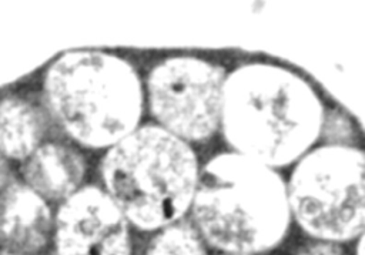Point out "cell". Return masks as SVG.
I'll return each mask as SVG.
<instances>
[{"label":"cell","mask_w":365,"mask_h":255,"mask_svg":"<svg viewBox=\"0 0 365 255\" xmlns=\"http://www.w3.org/2000/svg\"><path fill=\"white\" fill-rule=\"evenodd\" d=\"M324 114L321 97L304 77L252 61L227 73L220 131L231 151L279 170L315 147Z\"/></svg>","instance_id":"6da1fadb"},{"label":"cell","mask_w":365,"mask_h":255,"mask_svg":"<svg viewBox=\"0 0 365 255\" xmlns=\"http://www.w3.org/2000/svg\"><path fill=\"white\" fill-rule=\"evenodd\" d=\"M190 214L205 244L227 255L277 248L292 221L278 170L231 150L201 167Z\"/></svg>","instance_id":"7a4b0ae2"},{"label":"cell","mask_w":365,"mask_h":255,"mask_svg":"<svg viewBox=\"0 0 365 255\" xmlns=\"http://www.w3.org/2000/svg\"><path fill=\"white\" fill-rule=\"evenodd\" d=\"M201 165L192 145L157 124L114 144L101 161L106 192L128 224L161 229L190 212Z\"/></svg>","instance_id":"3957f363"},{"label":"cell","mask_w":365,"mask_h":255,"mask_svg":"<svg viewBox=\"0 0 365 255\" xmlns=\"http://www.w3.org/2000/svg\"><path fill=\"white\" fill-rule=\"evenodd\" d=\"M47 105L78 144L113 147L140 127L145 91L124 58L97 50L70 51L57 58L44 80Z\"/></svg>","instance_id":"277c9868"},{"label":"cell","mask_w":365,"mask_h":255,"mask_svg":"<svg viewBox=\"0 0 365 255\" xmlns=\"http://www.w3.org/2000/svg\"><path fill=\"white\" fill-rule=\"evenodd\" d=\"M292 221L315 241L346 242L365 231V151L321 144L295 164L287 181Z\"/></svg>","instance_id":"5b68a950"},{"label":"cell","mask_w":365,"mask_h":255,"mask_svg":"<svg viewBox=\"0 0 365 255\" xmlns=\"http://www.w3.org/2000/svg\"><path fill=\"white\" fill-rule=\"evenodd\" d=\"M227 71L194 56H173L157 63L145 85L155 124L192 144L211 138L221 123Z\"/></svg>","instance_id":"8992f818"},{"label":"cell","mask_w":365,"mask_h":255,"mask_svg":"<svg viewBox=\"0 0 365 255\" xmlns=\"http://www.w3.org/2000/svg\"><path fill=\"white\" fill-rule=\"evenodd\" d=\"M54 225L58 255H131L128 221L106 189H77L58 208Z\"/></svg>","instance_id":"52a82bcc"},{"label":"cell","mask_w":365,"mask_h":255,"mask_svg":"<svg viewBox=\"0 0 365 255\" xmlns=\"http://www.w3.org/2000/svg\"><path fill=\"white\" fill-rule=\"evenodd\" d=\"M51 227L48 207L30 187L14 182L0 195V244L20 254L34 252Z\"/></svg>","instance_id":"ba28073f"},{"label":"cell","mask_w":365,"mask_h":255,"mask_svg":"<svg viewBox=\"0 0 365 255\" xmlns=\"http://www.w3.org/2000/svg\"><path fill=\"white\" fill-rule=\"evenodd\" d=\"M84 175L81 155L63 142H46L26 160L23 177L27 187L50 201L73 195Z\"/></svg>","instance_id":"9c48e42d"},{"label":"cell","mask_w":365,"mask_h":255,"mask_svg":"<svg viewBox=\"0 0 365 255\" xmlns=\"http://www.w3.org/2000/svg\"><path fill=\"white\" fill-rule=\"evenodd\" d=\"M44 131L37 107L21 98L0 103V152L6 158L27 160L38 147Z\"/></svg>","instance_id":"30bf717a"},{"label":"cell","mask_w":365,"mask_h":255,"mask_svg":"<svg viewBox=\"0 0 365 255\" xmlns=\"http://www.w3.org/2000/svg\"><path fill=\"white\" fill-rule=\"evenodd\" d=\"M147 255H207V248L192 222L180 219L158 229Z\"/></svg>","instance_id":"8fae6325"},{"label":"cell","mask_w":365,"mask_h":255,"mask_svg":"<svg viewBox=\"0 0 365 255\" xmlns=\"http://www.w3.org/2000/svg\"><path fill=\"white\" fill-rule=\"evenodd\" d=\"M321 138L324 144L355 145L356 130L348 114L341 108H325Z\"/></svg>","instance_id":"7c38bea8"},{"label":"cell","mask_w":365,"mask_h":255,"mask_svg":"<svg viewBox=\"0 0 365 255\" xmlns=\"http://www.w3.org/2000/svg\"><path fill=\"white\" fill-rule=\"evenodd\" d=\"M295 255H345V252L339 244L315 241L301 248Z\"/></svg>","instance_id":"4fadbf2b"},{"label":"cell","mask_w":365,"mask_h":255,"mask_svg":"<svg viewBox=\"0 0 365 255\" xmlns=\"http://www.w3.org/2000/svg\"><path fill=\"white\" fill-rule=\"evenodd\" d=\"M10 178V170H9V162L7 158L0 152V191L6 187Z\"/></svg>","instance_id":"5bb4252c"},{"label":"cell","mask_w":365,"mask_h":255,"mask_svg":"<svg viewBox=\"0 0 365 255\" xmlns=\"http://www.w3.org/2000/svg\"><path fill=\"white\" fill-rule=\"evenodd\" d=\"M356 248H355V255H365V231L356 238Z\"/></svg>","instance_id":"9a60e30c"},{"label":"cell","mask_w":365,"mask_h":255,"mask_svg":"<svg viewBox=\"0 0 365 255\" xmlns=\"http://www.w3.org/2000/svg\"><path fill=\"white\" fill-rule=\"evenodd\" d=\"M224 255H227V254H224Z\"/></svg>","instance_id":"2e32d148"}]
</instances>
